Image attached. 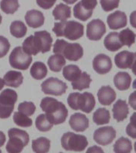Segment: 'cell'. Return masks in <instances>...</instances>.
<instances>
[{
    "mask_svg": "<svg viewBox=\"0 0 136 153\" xmlns=\"http://www.w3.org/2000/svg\"><path fill=\"white\" fill-rule=\"evenodd\" d=\"M52 38L49 32L41 30L35 32L33 35L29 36L22 43V50L28 55H37L38 53H47L52 46Z\"/></svg>",
    "mask_w": 136,
    "mask_h": 153,
    "instance_id": "6da1fadb",
    "label": "cell"
},
{
    "mask_svg": "<svg viewBox=\"0 0 136 153\" xmlns=\"http://www.w3.org/2000/svg\"><path fill=\"white\" fill-rule=\"evenodd\" d=\"M40 107L53 125L64 123L68 117V109L65 105L55 98L45 97L41 101Z\"/></svg>",
    "mask_w": 136,
    "mask_h": 153,
    "instance_id": "7a4b0ae2",
    "label": "cell"
},
{
    "mask_svg": "<svg viewBox=\"0 0 136 153\" xmlns=\"http://www.w3.org/2000/svg\"><path fill=\"white\" fill-rule=\"evenodd\" d=\"M52 31L57 37H64L69 40H77L84 35V26L76 21L55 22Z\"/></svg>",
    "mask_w": 136,
    "mask_h": 153,
    "instance_id": "3957f363",
    "label": "cell"
},
{
    "mask_svg": "<svg viewBox=\"0 0 136 153\" xmlns=\"http://www.w3.org/2000/svg\"><path fill=\"white\" fill-rule=\"evenodd\" d=\"M52 52L62 55L72 62L78 61L84 55L83 47L79 43H69L62 39H57L55 42Z\"/></svg>",
    "mask_w": 136,
    "mask_h": 153,
    "instance_id": "277c9868",
    "label": "cell"
},
{
    "mask_svg": "<svg viewBox=\"0 0 136 153\" xmlns=\"http://www.w3.org/2000/svg\"><path fill=\"white\" fill-rule=\"evenodd\" d=\"M69 107L73 110H81L86 113H90L95 108V99L90 93H72L67 99Z\"/></svg>",
    "mask_w": 136,
    "mask_h": 153,
    "instance_id": "5b68a950",
    "label": "cell"
},
{
    "mask_svg": "<svg viewBox=\"0 0 136 153\" xmlns=\"http://www.w3.org/2000/svg\"><path fill=\"white\" fill-rule=\"evenodd\" d=\"M8 136L9 140L6 147L8 153H21L30 141L29 134L21 129L10 128L8 131Z\"/></svg>",
    "mask_w": 136,
    "mask_h": 153,
    "instance_id": "8992f818",
    "label": "cell"
},
{
    "mask_svg": "<svg viewBox=\"0 0 136 153\" xmlns=\"http://www.w3.org/2000/svg\"><path fill=\"white\" fill-rule=\"evenodd\" d=\"M61 146L64 150L72 152H83L88 145L86 136L68 131L61 136Z\"/></svg>",
    "mask_w": 136,
    "mask_h": 153,
    "instance_id": "52a82bcc",
    "label": "cell"
},
{
    "mask_svg": "<svg viewBox=\"0 0 136 153\" xmlns=\"http://www.w3.org/2000/svg\"><path fill=\"white\" fill-rule=\"evenodd\" d=\"M18 94L13 89L7 88L0 93V118L7 119L14 111Z\"/></svg>",
    "mask_w": 136,
    "mask_h": 153,
    "instance_id": "ba28073f",
    "label": "cell"
},
{
    "mask_svg": "<svg viewBox=\"0 0 136 153\" xmlns=\"http://www.w3.org/2000/svg\"><path fill=\"white\" fill-rule=\"evenodd\" d=\"M32 57L24 52L21 46H17L13 50L9 57L10 66L19 70H26L32 62Z\"/></svg>",
    "mask_w": 136,
    "mask_h": 153,
    "instance_id": "9c48e42d",
    "label": "cell"
},
{
    "mask_svg": "<svg viewBox=\"0 0 136 153\" xmlns=\"http://www.w3.org/2000/svg\"><path fill=\"white\" fill-rule=\"evenodd\" d=\"M41 90L46 95L61 96L66 92L68 86L64 81L56 77H50L43 81L41 85Z\"/></svg>",
    "mask_w": 136,
    "mask_h": 153,
    "instance_id": "30bf717a",
    "label": "cell"
},
{
    "mask_svg": "<svg viewBox=\"0 0 136 153\" xmlns=\"http://www.w3.org/2000/svg\"><path fill=\"white\" fill-rule=\"evenodd\" d=\"M116 136V131L112 126L99 128L93 134L94 140L100 145L106 146L112 143Z\"/></svg>",
    "mask_w": 136,
    "mask_h": 153,
    "instance_id": "8fae6325",
    "label": "cell"
},
{
    "mask_svg": "<svg viewBox=\"0 0 136 153\" xmlns=\"http://www.w3.org/2000/svg\"><path fill=\"white\" fill-rule=\"evenodd\" d=\"M106 33L104 22L100 19H93L87 25V37L89 40L99 41Z\"/></svg>",
    "mask_w": 136,
    "mask_h": 153,
    "instance_id": "7c38bea8",
    "label": "cell"
},
{
    "mask_svg": "<svg viewBox=\"0 0 136 153\" xmlns=\"http://www.w3.org/2000/svg\"><path fill=\"white\" fill-rule=\"evenodd\" d=\"M93 69L97 74L103 75L111 71L112 68V59L109 56L103 53L96 55L92 62Z\"/></svg>",
    "mask_w": 136,
    "mask_h": 153,
    "instance_id": "4fadbf2b",
    "label": "cell"
},
{
    "mask_svg": "<svg viewBox=\"0 0 136 153\" xmlns=\"http://www.w3.org/2000/svg\"><path fill=\"white\" fill-rule=\"evenodd\" d=\"M107 23L111 30H119L127 25V18L124 12L117 10L107 16Z\"/></svg>",
    "mask_w": 136,
    "mask_h": 153,
    "instance_id": "5bb4252c",
    "label": "cell"
},
{
    "mask_svg": "<svg viewBox=\"0 0 136 153\" xmlns=\"http://www.w3.org/2000/svg\"><path fill=\"white\" fill-rule=\"evenodd\" d=\"M69 125L71 128L77 132L84 131L89 126V120L85 115L76 112L71 116L69 119Z\"/></svg>",
    "mask_w": 136,
    "mask_h": 153,
    "instance_id": "9a60e30c",
    "label": "cell"
},
{
    "mask_svg": "<svg viewBox=\"0 0 136 153\" xmlns=\"http://www.w3.org/2000/svg\"><path fill=\"white\" fill-rule=\"evenodd\" d=\"M99 102L103 105H111L116 99V93L109 85L102 86L97 93Z\"/></svg>",
    "mask_w": 136,
    "mask_h": 153,
    "instance_id": "2e32d148",
    "label": "cell"
},
{
    "mask_svg": "<svg viewBox=\"0 0 136 153\" xmlns=\"http://www.w3.org/2000/svg\"><path fill=\"white\" fill-rule=\"evenodd\" d=\"M25 20L26 24L32 28H38L43 26L45 22V17L42 12L37 10H30L26 12L25 15Z\"/></svg>",
    "mask_w": 136,
    "mask_h": 153,
    "instance_id": "e0dca14e",
    "label": "cell"
},
{
    "mask_svg": "<svg viewBox=\"0 0 136 153\" xmlns=\"http://www.w3.org/2000/svg\"><path fill=\"white\" fill-rule=\"evenodd\" d=\"M134 59V53L123 50L115 56V63L118 68L122 69H130Z\"/></svg>",
    "mask_w": 136,
    "mask_h": 153,
    "instance_id": "ac0fdd59",
    "label": "cell"
},
{
    "mask_svg": "<svg viewBox=\"0 0 136 153\" xmlns=\"http://www.w3.org/2000/svg\"><path fill=\"white\" fill-rule=\"evenodd\" d=\"M113 118L118 122H121L126 119L127 115L129 114L128 105L123 100H118L115 103L112 108Z\"/></svg>",
    "mask_w": 136,
    "mask_h": 153,
    "instance_id": "d6986e66",
    "label": "cell"
},
{
    "mask_svg": "<svg viewBox=\"0 0 136 153\" xmlns=\"http://www.w3.org/2000/svg\"><path fill=\"white\" fill-rule=\"evenodd\" d=\"M103 44H104L105 48L111 52L118 51L123 46L119 39V33L117 32H111L108 33L104 38Z\"/></svg>",
    "mask_w": 136,
    "mask_h": 153,
    "instance_id": "ffe728a7",
    "label": "cell"
},
{
    "mask_svg": "<svg viewBox=\"0 0 136 153\" xmlns=\"http://www.w3.org/2000/svg\"><path fill=\"white\" fill-rule=\"evenodd\" d=\"M5 85L13 88H18L23 81V76L21 72L10 70L3 76Z\"/></svg>",
    "mask_w": 136,
    "mask_h": 153,
    "instance_id": "44dd1931",
    "label": "cell"
},
{
    "mask_svg": "<svg viewBox=\"0 0 136 153\" xmlns=\"http://www.w3.org/2000/svg\"><path fill=\"white\" fill-rule=\"evenodd\" d=\"M131 83V76L126 72H119L114 76L115 86L120 91L127 90Z\"/></svg>",
    "mask_w": 136,
    "mask_h": 153,
    "instance_id": "7402d4cb",
    "label": "cell"
},
{
    "mask_svg": "<svg viewBox=\"0 0 136 153\" xmlns=\"http://www.w3.org/2000/svg\"><path fill=\"white\" fill-rule=\"evenodd\" d=\"M52 15L56 20L61 22L67 21L71 17V8L68 5L60 3L52 10Z\"/></svg>",
    "mask_w": 136,
    "mask_h": 153,
    "instance_id": "603a6c76",
    "label": "cell"
},
{
    "mask_svg": "<svg viewBox=\"0 0 136 153\" xmlns=\"http://www.w3.org/2000/svg\"><path fill=\"white\" fill-rule=\"evenodd\" d=\"M50 145L51 142L45 137H39L32 141V149L34 153H48Z\"/></svg>",
    "mask_w": 136,
    "mask_h": 153,
    "instance_id": "cb8c5ba5",
    "label": "cell"
},
{
    "mask_svg": "<svg viewBox=\"0 0 136 153\" xmlns=\"http://www.w3.org/2000/svg\"><path fill=\"white\" fill-rule=\"evenodd\" d=\"M66 64V61L62 55L57 54L50 56L48 59V65L52 72H60Z\"/></svg>",
    "mask_w": 136,
    "mask_h": 153,
    "instance_id": "d4e9b609",
    "label": "cell"
},
{
    "mask_svg": "<svg viewBox=\"0 0 136 153\" xmlns=\"http://www.w3.org/2000/svg\"><path fill=\"white\" fill-rule=\"evenodd\" d=\"M115 153H131L132 151V143L128 138L120 137L113 146Z\"/></svg>",
    "mask_w": 136,
    "mask_h": 153,
    "instance_id": "484cf974",
    "label": "cell"
},
{
    "mask_svg": "<svg viewBox=\"0 0 136 153\" xmlns=\"http://www.w3.org/2000/svg\"><path fill=\"white\" fill-rule=\"evenodd\" d=\"M110 112L104 108H99L94 113H93V121L97 125H103L107 124L110 122Z\"/></svg>",
    "mask_w": 136,
    "mask_h": 153,
    "instance_id": "4316f807",
    "label": "cell"
},
{
    "mask_svg": "<svg viewBox=\"0 0 136 153\" xmlns=\"http://www.w3.org/2000/svg\"><path fill=\"white\" fill-rule=\"evenodd\" d=\"M92 82V79L89 74L86 72H82L81 76L76 79V81L72 82V86L73 89L82 91L83 89L88 88L90 87V84Z\"/></svg>",
    "mask_w": 136,
    "mask_h": 153,
    "instance_id": "83f0119b",
    "label": "cell"
},
{
    "mask_svg": "<svg viewBox=\"0 0 136 153\" xmlns=\"http://www.w3.org/2000/svg\"><path fill=\"white\" fill-rule=\"evenodd\" d=\"M47 67L43 62H36L32 65L30 69V74L32 77L36 80H41L47 75Z\"/></svg>",
    "mask_w": 136,
    "mask_h": 153,
    "instance_id": "f1b7e54d",
    "label": "cell"
},
{
    "mask_svg": "<svg viewBox=\"0 0 136 153\" xmlns=\"http://www.w3.org/2000/svg\"><path fill=\"white\" fill-rule=\"evenodd\" d=\"M62 74L67 81L73 82L81 76L82 72H81V69L76 65H69L64 67Z\"/></svg>",
    "mask_w": 136,
    "mask_h": 153,
    "instance_id": "f546056e",
    "label": "cell"
},
{
    "mask_svg": "<svg viewBox=\"0 0 136 153\" xmlns=\"http://www.w3.org/2000/svg\"><path fill=\"white\" fill-rule=\"evenodd\" d=\"M10 31L12 35L17 38H23L27 33V27L23 22L14 21L10 24Z\"/></svg>",
    "mask_w": 136,
    "mask_h": 153,
    "instance_id": "4dcf8cb0",
    "label": "cell"
},
{
    "mask_svg": "<svg viewBox=\"0 0 136 153\" xmlns=\"http://www.w3.org/2000/svg\"><path fill=\"white\" fill-rule=\"evenodd\" d=\"M119 37L122 44L128 47H131V45L135 42L136 34L129 28L125 29L120 33H119Z\"/></svg>",
    "mask_w": 136,
    "mask_h": 153,
    "instance_id": "1f68e13d",
    "label": "cell"
},
{
    "mask_svg": "<svg viewBox=\"0 0 136 153\" xmlns=\"http://www.w3.org/2000/svg\"><path fill=\"white\" fill-rule=\"evenodd\" d=\"M0 7L5 14H13L18 10V0H1Z\"/></svg>",
    "mask_w": 136,
    "mask_h": 153,
    "instance_id": "d6a6232c",
    "label": "cell"
},
{
    "mask_svg": "<svg viewBox=\"0 0 136 153\" xmlns=\"http://www.w3.org/2000/svg\"><path fill=\"white\" fill-rule=\"evenodd\" d=\"M36 128L40 131H48L52 129L53 124L48 119L46 114H40L36 118Z\"/></svg>",
    "mask_w": 136,
    "mask_h": 153,
    "instance_id": "836d02e7",
    "label": "cell"
},
{
    "mask_svg": "<svg viewBox=\"0 0 136 153\" xmlns=\"http://www.w3.org/2000/svg\"><path fill=\"white\" fill-rule=\"evenodd\" d=\"M93 11H88L85 10L81 5L80 2L75 5L73 7V14L74 17L77 19H80L81 21L85 22L89 19L92 15Z\"/></svg>",
    "mask_w": 136,
    "mask_h": 153,
    "instance_id": "e575fe53",
    "label": "cell"
},
{
    "mask_svg": "<svg viewBox=\"0 0 136 153\" xmlns=\"http://www.w3.org/2000/svg\"><path fill=\"white\" fill-rule=\"evenodd\" d=\"M13 120L18 126L22 127V128H29V127L32 126V124H33L32 120L28 116L19 112H14V116H13Z\"/></svg>",
    "mask_w": 136,
    "mask_h": 153,
    "instance_id": "d590c367",
    "label": "cell"
},
{
    "mask_svg": "<svg viewBox=\"0 0 136 153\" xmlns=\"http://www.w3.org/2000/svg\"><path fill=\"white\" fill-rule=\"evenodd\" d=\"M18 112L21 113L30 117L35 112L36 106L33 102H30V101H25V102H21L18 105Z\"/></svg>",
    "mask_w": 136,
    "mask_h": 153,
    "instance_id": "8d00e7d4",
    "label": "cell"
},
{
    "mask_svg": "<svg viewBox=\"0 0 136 153\" xmlns=\"http://www.w3.org/2000/svg\"><path fill=\"white\" fill-rule=\"evenodd\" d=\"M126 132L132 139H136V112L131 115L130 123L126 128Z\"/></svg>",
    "mask_w": 136,
    "mask_h": 153,
    "instance_id": "74e56055",
    "label": "cell"
},
{
    "mask_svg": "<svg viewBox=\"0 0 136 153\" xmlns=\"http://www.w3.org/2000/svg\"><path fill=\"white\" fill-rule=\"evenodd\" d=\"M119 0H100V5L105 12H109L119 7Z\"/></svg>",
    "mask_w": 136,
    "mask_h": 153,
    "instance_id": "f35d334b",
    "label": "cell"
},
{
    "mask_svg": "<svg viewBox=\"0 0 136 153\" xmlns=\"http://www.w3.org/2000/svg\"><path fill=\"white\" fill-rule=\"evenodd\" d=\"M10 48V44L7 38L3 36H0V58L7 55Z\"/></svg>",
    "mask_w": 136,
    "mask_h": 153,
    "instance_id": "ab89813d",
    "label": "cell"
},
{
    "mask_svg": "<svg viewBox=\"0 0 136 153\" xmlns=\"http://www.w3.org/2000/svg\"><path fill=\"white\" fill-rule=\"evenodd\" d=\"M80 3L87 10L93 11V10L97 6V0H81Z\"/></svg>",
    "mask_w": 136,
    "mask_h": 153,
    "instance_id": "60d3db41",
    "label": "cell"
},
{
    "mask_svg": "<svg viewBox=\"0 0 136 153\" xmlns=\"http://www.w3.org/2000/svg\"><path fill=\"white\" fill-rule=\"evenodd\" d=\"M56 2L57 0H37V4L38 5V7H40L42 9L49 10L53 7Z\"/></svg>",
    "mask_w": 136,
    "mask_h": 153,
    "instance_id": "b9f144b4",
    "label": "cell"
},
{
    "mask_svg": "<svg viewBox=\"0 0 136 153\" xmlns=\"http://www.w3.org/2000/svg\"><path fill=\"white\" fill-rule=\"evenodd\" d=\"M129 105L134 110H136V91L133 92L128 98Z\"/></svg>",
    "mask_w": 136,
    "mask_h": 153,
    "instance_id": "7bdbcfd3",
    "label": "cell"
},
{
    "mask_svg": "<svg viewBox=\"0 0 136 153\" xmlns=\"http://www.w3.org/2000/svg\"><path fill=\"white\" fill-rule=\"evenodd\" d=\"M86 153H104V152L100 147L94 145L92 146V147H89L86 151Z\"/></svg>",
    "mask_w": 136,
    "mask_h": 153,
    "instance_id": "ee69618b",
    "label": "cell"
},
{
    "mask_svg": "<svg viewBox=\"0 0 136 153\" xmlns=\"http://www.w3.org/2000/svg\"><path fill=\"white\" fill-rule=\"evenodd\" d=\"M130 24L131 26L136 29V10L133 11L130 14Z\"/></svg>",
    "mask_w": 136,
    "mask_h": 153,
    "instance_id": "f6af8a7d",
    "label": "cell"
},
{
    "mask_svg": "<svg viewBox=\"0 0 136 153\" xmlns=\"http://www.w3.org/2000/svg\"><path fill=\"white\" fill-rule=\"evenodd\" d=\"M130 69H131L132 73L136 76V53H134V59Z\"/></svg>",
    "mask_w": 136,
    "mask_h": 153,
    "instance_id": "bcb514c9",
    "label": "cell"
},
{
    "mask_svg": "<svg viewBox=\"0 0 136 153\" xmlns=\"http://www.w3.org/2000/svg\"><path fill=\"white\" fill-rule=\"evenodd\" d=\"M5 142H6V136L2 131H0V148L4 145Z\"/></svg>",
    "mask_w": 136,
    "mask_h": 153,
    "instance_id": "7dc6e473",
    "label": "cell"
},
{
    "mask_svg": "<svg viewBox=\"0 0 136 153\" xmlns=\"http://www.w3.org/2000/svg\"><path fill=\"white\" fill-rule=\"evenodd\" d=\"M64 2H66L67 4H73L77 1V0H63Z\"/></svg>",
    "mask_w": 136,
    "mask_h": 153,
    "instance_id": "c3c4849f",
    "label": "cell"
},
{
    "mask_svg": "<svg viewBox=\"0 0 136 153\" xmlns=\"http://www.w3.org/2000/svg\"><path fill=\"white\" fill-rule=\"evenodd\" d=\"M4 85H5V82L4 81H3V79L0 78V91L2 90V88H3Z\"/></svg>",
    "mask_w": 136,
    "mask_h": 153,
    "instance_id": "681fc988",
    "label": "cell"
},
{
    "mask_svg": "<svg viewBox=\"0 0 136 153\" xmlns=\"http://www.w3.org/2000/svg\"><path fill=\"white\" fill-rule=\"evenodd\" d=\"M132 87H133V88L136 89V79L133 81V84H132Z\"/></svg>",
    "mask_w": 136,
    "mask_h": 153,
    "instance_id": "f907efd6",
    "label": "cell"
},
{
    "mask_svg": "<svg viewBox=\"0 0 136 153\" xmlns=\"http://www.w3.org/2000/svg\"><path fill=\"white\" fill-rule=\"evenodd\" d=\"M134 148H135V152H136V142L135 143V145H134Z\"/></svg>",
    "mask_w": 136,
    "mask_h": 153,
    "instance_id": "816d5d0a",
    "label": "cell"
},
{
    "mask_svg": "<svg viewBox=\"0 0 136 153\" xmlns=\"http://www.w3.org/2000/svg\"><path fill=\"white\" fill-rule=\"evenodd\" d=\"M1 22H2V15L0 14V24H1Z\"/></svg>",
    "mask_w": 136,
    "mask_h": 153,
    "instance_id": "f5cc1de1",
    "label": "cell"
},
{
    "mask_svg": "<svg viewBox=\"0 0 136 153\" xmlns=\"http://www.w3.org/2000/svg\"><path fill=\"white\" fill-rule=\"evenodd\" d=\"M0 153H2V151H1V149H0Z\"/></svg>",
    "mask_w": 136,
    "mask_h": 153,
    "instance_id": "db71d44e",
    "label": "cell"
},
{
    "mask_svg": "<svg viewBox=\"0 0 136 153\" xmlns=\"http://www.w3.org/2000/svg\"><path fill=\"white\" fill-rule=\"evenodd\" d=\"M60 153H62V152H60Z\"/></svg>",
    "mask_w": 136,
    "mask_h": 153,
    "instance_id": "11a10c76",
    "label": "cell"
}]
</instances>
